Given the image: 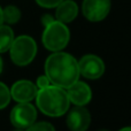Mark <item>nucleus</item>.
I'll return each mask as SVG.
<instances>
[{
    "label": "nucleus",
    "instance_id": "6ab92c4d",
    "mask_svg": "<svg viewBox=\"0 0 131 131\" xmlns=\"http://www.w3.org/2000/svg\"><path fill=\"white\" fill-rule=\"evenodd\" d=\"M4 23V18H2V8L0 7V24Z\"/></svg>",
    "mask_w": 131,
    "mask_h": 131
},
{
    "label": "nucleus",
    "instance_id": "0eeeda50",
    "mask_svg": "<svg viewBox=\"0 0 131 131\" xmlns=\"http://www.w3.org/2000/svg\"><path fill=\"white\" fill-rule=\"evenodd\" d=\"M79 75L84 78L94 81L104 75L105 63L102 59L94 54H86L82 57L78 61Z\"/></svg>",
    "mask_w": 131,
    "mask_h": 131
},
{
    "label": "nucleus",
    "instance_id": "1a4fd4ad",
    "mask_svg": "<svg viewBox=\"0 0 131 131\" xmlns=\"http://www.w3.org/2000/svg\"><path fill=\"white\" fill-rule=\"evenodd\" d=\"M9 91L12 99H14L16 102H31L36 98L38 88L31 81L20 79L12 85Z\"/></svg>",
    "mask_w": 131,
    "mask_h": 131
},
{
    "label": "nucleus",
    "instance_id": "6e6552de",
    "mask_svg": "<svg viewBox=\"0 0 131 131\" xmlns=\"http://www.w3.org/2000/svg\"><path fill=\"white\" fill-rule=\"evenodd\" d=\"M67 113V127L70 131H86L89 129L91 114L85 106H75Z\"/></svg>",
    "mask_w": 131,
    "mask_h": 131
},
{
    "label": "nucleus",
    "instance_id": "9b49d317",
    "mask_svg": "<svg viewBox=\"0 0 131 131\" xmlns=\"http://www.w3.org/2000/svg\"><path fill=\"white\" fill-rule=\"evenodd\" d=\"M78 5L74 0H62L55 7V20L62 23H71L78 16Z\"/></svg>",
    "mask_w": 131,
    "mask_h": 131
},
{
    "label": "nucleus",
    "instance_id": "ddd939ff",
    "mask_svg": "<svg viewBox=\"0 0 131 131\" xmlns=\"http://www.w3.org/2000/svg\"><path fill=\"white\" fill-rule=\"evenodd\" d=\"M21 10L18 7L14 6V5H9L6 6L2 9V18H4V23L8 25L16 24L18 21L21 20Z\"/></svg>",
    "mask_w": 131,
    "mask_h": 131
},
{
    "label": "nucleus",
    "instance_id": "4be33fe9",
    "mask_svg": "<svg viewBox=\"0 0 131 131\" xmlns=\"http://www.w3.org/2000/svg\"><path fill=\"white\" fill-rule=\"evenodd\" d=\"M14 131H25L24 129H20V128H15V130Z\"/></svg>",
    "mask_w": 131,
    "mask_h": 131
},
{
    "label": "nucleus",
    "instance_id": "9d476101",
    "mask_svg": "<svg viewBox=\"0 0 131 131\" xmlns=\"http://www.w3.org/2000/svg\"><path fill=\"white\" fill-rule=\"evenodd\" d=\"M66 90L70 104H74L75 106H85L92 99V90L90 85L79 79Z\"/></svg>",
    "mask_w": 131,
    "mask_h": 131
},
{
    "label": "nucleus",
    "instance_id": "f8f14e48",
    "mask_svg": "<svg viewBox=\"0 0 131 131\" xmlns=\"http://www.w3.org/2000/svg\"><path fill=\"white\" fill-rule=\"evenodd\" d=\"M14 31L8 24H0V53L9 51L14 41Z\"/></svg>",
    "mask_w": 131,
    "mask_h": 131
},
{
    "label": "nucleus",
    "instance_id": "423d86ee",
    "mask_svg": "<svg viewBox=\"0 0 131 131\" xmlns=\"http://www.w3.org/2000/svg\"><path fill=\"white\" fill-rule=\"evenodd\" d=\"M112 8V0H83L82 13L90 22H101L108 16Z\"/></svg>",
    "mask_w": 131,
    "mask_h": 131
},
{
    "label": "nucleus",
    "instance_id": "39448f33",
    "mask_svg": "<svg viewBox=\"0 0 131 131\" xmlns=\"http://www.w3.org/2000/svg\"><path fill=\"white\" fill-rule=\"evenodd\" d=\"M10 122L15 128L27 129L36 122L37 109L31 102H17L10 112Z\"/></svg>",
    "mask_w": 131,
    "mask_h": 131
},
{
    "label": "nucleus",
    "instance_id": "f03ea898",
    "mask_svg": "<svg viewBox=\"0 0 131 131\" xmlns=\"http://www.w3.org/2000/svg\"><path fill=\"white\" fill-rule=\"evenodd\" d=\"M35 100L37 108L50 117H59L69 111L70 101L67 90L53 84L39 89Z\"/></svg>",
    "mask_w": 131,
    "mask_h": 131
},
{
    "label": "nucleus",
    "instance_id": "20e7f679",
    "mask_svg": "<svg viewBox=\"0 0 131 131\" xmlns=\"http://www.w3.org/2000/svg\"><path fill=\"white\" fill-rule=\"evenodd\" d=\"M37 43L30 36L23 35L14 38V41L9 48V54L13 63L20 67L30 64L37 55Z\"/></svg>",
    "mask_w": 131,
    "mask_h": 131
},
{
    "label": "nucleus",
    "instance_id": "f3484780",
    "mask_svg": "<svg viewBox=\"0 0 131 131\" xmlns=\"http://www.w3.org/2000/svg\"><path fill=\"white\" fill-rule=\"evenodd\" d=\"M35 84H36V86L39 90V89H43V88H45V86H48L51 84V82H50V79H48V77L44 74V75H40V76L37 78V82Z\"/></svg>",
    "mask_w": 131,
    "mask_h": 131
},
{
    "label": "nucleus",
    "instance_id": "7ed1b4c3",
    "mask_svg": "<svg viewBox=\"0 0 131 131\" xmlns=\"http://www.w3.org/2000/svg\"><path fill=\"white\" fill-rule=\"evenodd\" d=\"M70 41V30L66 23L54 20L52 23L44 27L41 43L46 50L51 52L63 51Z\"/></svg>",
    "mask_w": 131,
    "mask_h": 131
},
{
    "label": "nucleus",
    "instance_id": "f257e3e1",
    "mask_svg": "<svg viewBox=\"0 0 131 131\" xmlns=\"http://www.w3.org/2000/svg\"><path fill=\"white\" fill-rule=\"evenodd\" d=\"M45 75L51 84L68 89L79 79L78 61L69 53L52 52L45 61Z\"/></svg>",
    "mask_w": 131,
    "mask_h": 131
},
{
    "label": "nucleus",
    "instance_id": "dca6fc26",
    "mask_svg": "<svg viewBox=\"0 0 131 131\" xmlns=\"http://www.w3.org/2000/svg\"><path fill=\"white\" fill-rule=\"evenodd\" d=\"M61 1L62 0H36L38 6L43 7V8H47V9L55 8Z\"/></svg>",
    "mask_w": 131,
    "mask_h": 131
},
{
    "label": "nucleus",
    "instance_id": "aec40b11",
    "mask_svg": "<svg viewBox=\"0 0 131 131\" xmlns=\"http://www.w3.org/2000/svg\"><path fill=\"white\" fill-rule=\"evenodd\" d=\"M118 131H131V127H124L122 129H120Z\"/></svg>",
    "mask_w": 131,
    "mask_h": 131
},
{
    "label": "nucleus",
    "instance_id": "5701e85b",
    "mask_svg": "<svg viewBox=\"0 0 131 131\" xmlns=\"http://www.w3.org/2000/svg\"><path fill=\"white\" fill-rule=\"evenodd\" d=\"M99 131H109V130H106V129H101V130H99Z\"/></svg>",
    "mask_w": 131,
    "mask_h": 131
},
{
    "label": "nucleus",
    "instance_id": "412c9836",
    "mask_svg": "<svg viewBox=\"0 0 131 131\" xmlns=\"http://www.w3.org/2000/svg\"><path fill=\"white\" fill-rule=\"evenodd\" d=\"M2 67H4V63H2V59H1V57H0V74H1V71H2Z\"/></svg>",
    "mask_w": 131,
    "mask_h": 131
},
{
    "label": "nucleus",
    "instance_id": "a211bd4d",
    "mask_svg": "<svg viewBox=\"0 0 131 131\" xmlns=\"http://www.w3.org/2000/svg\"><path fill=\"white\" fill-rule=\"evenodd\" d=\"M54 20H55L54 16H52L51 14H48V13L44 14V15L40 17V22H41V24H43L44 27H46V25H48L50 23H52Z\"/></svg>",
    "mask_w": 131,
    "mask_h": 131
},
{
    "label": "nucleus",
    "instance_id": "4468645a",
    "mask_svg": "<svg viewBox=\"0 0 131 131\" xmlns=\"http://www.w3.org/2000/svg\"><path fill=\"white\" fill-rule=\"evenodd\" d=\"M10 91H9L8 86L0 82V109L6 108L10 102Z\"/></svg>",
    "mask_w": 131,
    "mask_h": 131
},
{
    "label": "nucleus",
    "instance_id": "2eb2a0df",
    "mask_svg": "<svg viewBox=\"0 0 131 131\" xmlns=\"http://www.w3.org/2000/svg\"><path fill=\"white\" fill-rule=\"evenodd\" d=\"M25 131H55V128L50 122H35L30 127H28Z\"/></svg>",
    "mask_w": 131,
    "mask_h": 131
}]
</instances>
